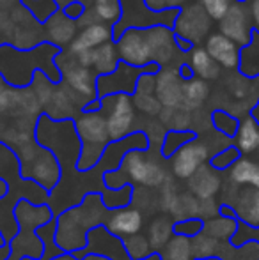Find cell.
<instances>
[{"mask_svg":"<svg viewBox=\"0 0 259 260\" xmlns=\"http://www.w3.org/2000/svg\"><path fill=\"white\" fill-rule=\"evenodd\" d=\"M7 195H9V182L0 175V200H4Z\"/></svg>","mask_w":259,"mask_h":260,"instance_id":"49","label":"cell"},{"mask_svg":"<svg viewBox=\"0 0 259 260\" xmlns=\"http://www.w3.org/2000/svg\"><path fill=\"white\" fill-rule=\"evenodd\" d=\"M211 156H213V152L210 149V144L200 140V137H197L195 140H192L190 144L181 147L176 154L170 157L169 170L174 179L187 182L203 165H206L210 161Z\"/></svg>","mask_w":259,"mask_h":260,"instance_id":"11","label":"cell"},{"mask_svg":"<svg viewBox=\"0 0 259 260\" xmlns=\"http://www.w3.org/2000/svg\"><path fill=\"white\" fill-rule=\"evenodd\" d=\"M103 226L119 239H126V237L142 234L144 214L133 206L116 209V211L108 212L107 221H105Z\"/></svg>","mask_w":259,"mask_h":260,"instance_id":"14","label":"cell"},{"mask_svg":"<svg viewBox=\"0 0 259 260\" xmlns=\"http://www.w3.org/2000/svg\"><path fill=\"white\" fill-rule=\"evenodd\" d=\"M180 80H181L180 75L176 76L170 71L162 76L156 75L155 92L160 105H165L167 108H178V106H181V101H183V85L180 83Z\"/></svg>","mask_w":259,"mask_h":260,"instance_id":"21","label":"cell"},{"mask_svg":"<svg viewBox=\"0 0 259 260\" xmlns=\"http://www.w3.org/2000/svg\"><path fill=\"white\" fill-rule=\"evenodd\" d=\"M220 174L222 172H217L213 167H210V163L203 165L187 181L188 191L199 200L217 199L222 191V186H224V179Z\"/></svg>","mask_w":259,"mask_h":260,"instance_id":"16","label":"cell"},{"mask_svg":"<svg viewBox=\"0 0 259 260\" xmlns=\"http://www.w3.org/2000/svg\"><path fill=\"white\" fill-rule=\"evenodd\" d=\"M178 75H180V78L183 80V82H190V80L195 78L194 71H192V68H190V64H188V62L180 64V68H178Z\"/></svg>","mask_w":259,"mask_h":260,"instance_id":"46","label":"cell"},{"mask_svg":"<svg viewBox=\"0 0 259 260\" xmlns=\"http://www.w3.org/2000/svg\"><path fill=\"white\" fill-rule=\"evenodd\" d=\"M144 260H162V258H160L158 253H153L151 257H148V258H144Z\"/></svg>","mask_w":259,"mask_h":260,"instance_id":"53","label":"cell"},{"mask_svg":"<svg viewBox=\"0 0 259 260\" xmlns=\"http://www.w3.org/2000/svg\"><path fill=\"white\" fill-rule=\"evenodd\" d=\"M174 30L167 27H153L148 30L130 28L119 38L116 48L119 60L135 68H144L148 64H160L169 60V48L174 45Z\"/></svg>","mask_w":259,"mask_h":260,"instance_id":"4","label":"cell"},{"mask_svg":"<svg viewBox=\"0 0 259 260\" xmlns=\"http://www.w3.org/2000/svg\"><path fill=\"white\" fill-rule=\"evenodd\" d=\"M192 57H190V68L194 71V75L199 80L206 82V80H215L220 73V66L210 57V53L204 48H194L192 50Z\"/></svg>","mask_w":259,"mask_h":260,"instance_id":"26","label":"cell"},{"mask_svg":"<svg viewBox=\"0 0 259 260\" xmlns=\"http://www.w3.org/2000/svg\"><path fill=\"white\" fill-rule=\"evenodd\" d=\"M231 7V0H203V9L210 16V20L222 21Z\"/></svg>","mask_w":259,"mask_h":260,"instance_id":"42","label":"cell"},{"mask_svg":"<svg viewBox=\"0 0 259 260\" xmlns=\"http://www.w3.org/2000/svg\"><path fill=\"white\" fill-rule=\"evenodd\" d=\"M103 108L101 112L105 113L107 119L108 135L112 142H119L123 138L130 137L133 133L135 124V105L133 100L126 94H114L105 100H101Z\"/></svg>","mask_w":259,"mask_h":260,"instance_id":"10","label":"cell"},{"mask_svg":"<svg viewBox=\"0 0 259 260\" xmlns=\"http://www.w3.org/2000/svg\"><path fill=\"white\" fill-rule=\"evenodd\" d=\"M220 200L218 199H208V200H199V214L197 218L206 221V219H211L215 216L220 214Z\"/></svg>","mask_w":259,"mask_h":260,"instance_id":"43","label":"cell"},{"mask_svg":"<svg viewBox=\"0 0 259 260\" xmlns=\"http://www.w3.org/2000/svg\"><path fill=\"white\" fill-rule=\"evenodd\" d=\"M133 186L126 184L123 188L118 189H108L105 188L103 191L100 193L101 195V202L103 206L108 209V211H116V209H123L131 206V200H133Z\"/></svg>","mask_w":259,"mask_h":260,"instance_id":"31","label":"cell"},{"mask_svg":"<svg viewBox=\"0 0 259 260\" xmlns=\"http://www.w3.org/2000/svg\"><path fill=\"white\" fill-rule=\"evenodd\" d=\"M174 46H176V50H178L180 53H190L192 50L195 48L194 43L188 41V39L180 38V36H174Z\"/></svg>","mask_w":259,"mask_h":260,"instance_id":"45","label":"cell"},{"mask_svg":"<svg viewBox=\"0 0 259 260\" xmlns=\"http://www.w3.org/2000/svg\"><path fill=\"white\" fill-rule=\"evenodd\" d=\"M73 255L76 257V260H82L89 255H96V257H103L107 260H130L123 239L110 234L103 225L91 230L87 234V246Z\"/></svg>","mask_w":259,"mask_h":260,"instance_id":"12","label":"cell"},{"mask_svg":"<svg viewBox=\"0 0 259 260\" xmlns=\"http://www.w3.org/2000/svg\"><path fill=\"white\" fill-rule=\"evenodd\" d=\"M119 64V53L118 48L112 41L105 43V45L94 48V64L93 68H96L98 76L100 75H108L114 73L116 68Z\"/></svg>","mask_w":259,"mask_h":260,"instance_id":"28","label":"cell"},{"mask_svg":"<svg viewBox=\"0 0 259 260\" xmlns=\"http://www.w3.org/2000/svg\"><path fill=\"white\" fill-rule=\"evenodd\" d=\"M208 28H210V16L203 7L195 6L192 9H181L176 25H174V34L195 45L199 38L206 34Z\"/></svg>","mask_w":259,"mask_h":260,"instance_id":"15","label":"cell"},{"mask_svg":"<svg viewBox=\"0 0 259 260\" xmlns=\"http://www.w3.org/2000/svg\"><path fill=\"white\" fill-rule=\"evenodd\" d=\"M259 144V124L250 113L245 117H240V126L233 138V145L240 151L242 156H250L257 152Z\"/></svg>","mask_w":259,"mask_h":260,"instance_id":"20","label":"cell"},{"mask_svg":"<svg viewBox=\"0 0 259 260\" xmlns=\"http://www.w3.org/2000/svg\"><path fill=\"white\" fill-rule=\"evenodd\" d=\"M14 219H16L18 232L7 243L9 251L4 260H41L45 246L38 236V229L55 219L53 211L48 204L36 206L31 200L21 199L14 206Z\"/></svg>","mask_w":259,"mask_h":260,"instance_id":"3","label":"cell"},{"mask_svg":"<svg viewBox=\"0 0 259 260\" xmlns=\"http://www.w3.org/2000/svg\"><path fill=\"white\" fill-rule=\"evenodd\" d=\"M197 214H199V199H197L195 195H192L188 189L187 191H181L170 218H172L174 221H180V219L197 218Z\"/></svg>","mask_w":259,"mask_h":260,"instance_id":"34","label":"cell"},{"mask_svg":"<svg viewBox=\"0 0 259 260\" xmlns=\"http://www.w3.org/2000/svg\"><path fill=\"white\" fill-rule=\"evenodd\" d=\"M96 16L107 25H116L121 18V2L119 0H96Z\"/></svg>","mask_w":259,"mask_h":260,"instance_id":"38","label":"cell"},{"mask_svg":"<svg viewBox=\"0 0 259 260\" xmlns=\"http://www.w3.org/2000/svg\"><path fill=\"white\" fill-rule=\"evenodd\" d=\"M204 230V221L199 218H188V219H180L174 221V234L187 239H194L195 236L203 234Z\"/></svg>","mask_w":259,"mask_h":260,"instance_id":"39","label":"cell"},{"mask_svg":"<svg viewBox=\"0 0 259 260\" xmlns=\"http://www.w3.org/2000/svg\"><path fill=\"white\" fill-rule=\"evenodd\" d=\"M257 154H259V144H257Z\"/></svg>","mask_w":259,"mask_h":260,"instance_id":"56","label":"cell"},{"mask_svg":"<svg viewBox=\"0 0 259 260\" xmlns=\"http://www.w3.org/2000/svg\"><path fill=\"white\" fill-rule=\"evenodd\" d=\"M199 135L194 129H167L162 142V147H160V154H162L163 159H170L181 147L190 144Z\"/></svg>","mask_w":259,"mask_h":260,"instance_id":"27","label":"cell"},{"mask_svg":"<svg viewBox=\"0 0 259 260\" xmlns=\"http://www.w3.org/2000/svg\"><path fill=\"white\" fill-rule=\"evenodd\" d=\"M151 90L153 89L146 90L144 94H142V92H135L133 94V105H135V108L142 110V112L148 113V115H158L162 105H160L158 98L153 96Z\"/></svg>","mask_w":259,"mask_h":260,"instance_id":"40","label":"cell"},{"mask_svg":"<svg viewBox=\"0 0 259 260\" xmlns=\"http://www.w3.org/2000/svg\"><path fill=\"white\" fill-rule=\"evenodd\" d=\"M250 18H252V27L259 34V0H250Z\"/></svg>","mask_w":259,"mask_h":260,"instance_id":"47","label":"cell"},{"mask_svg":"<svg viewBox=\"0 0 259 260\" xmlns=\"http://www.w3.org/2000/svg\"><path fill=\"white\" fill-rule=\"evenodd\" d=\"M18 159V172L23 181H31L43 188L46 193H52L63 179V168L59 161L50 151L36 142V137L20 135L16 145L11 147Z\"/></svg>","mask_w":259,"mask_h":260,"instance_id":"6","label":"cell"},{"mask_svg":"<svg viewBox=\"0 0 259 260\" xmlns=\"http://www.w3.org/2000/svg\"><path fill=\"white\" fill-rule=\"evenodd\" d=\"M254 82H256V83H257V85H259V76H257V78H254Z\"/></svg>","mask_w":259,"mask_h":260,"instance_id":"55","label":"cell"},{"mask_svg":"<svg viewBox=\"0 0 259 260\" xmlns=\"http://www.w3.org/2000/svg\"><path fill=\"white\" fill-rule=\"evenodd\" d=\"M123 243H125V250L128 253L130 260H144L155 253L146 234H137V236L126 237V239H123Z\"/></svg>","mask_w":259,"mask_h":260,"instance_id":"35","label":"cell"},{"mask_svg":"<svg viewBox=\"0 0 259 260\" xmlns=\"http://www.w3.org/2000/svg\"><path fill=\"white\" fill-rule=\"evenodd\" d=\"M20 4L27 11H31V14L38 20V23H48L59 13L57 0H20Z\"/></svg>","mask_w":259,"mask_h":260,"instance_id":"32","label":"cell"},{"mask_svg":"<svg viewBox=\"0 0 259 260\" xmlns=\"http://www.w3.org/2000/svg\"><path fill=\"white\" fill-rule=\"evenodd\" d=\"M250 115L256 119V122L259 124V100L256 101V105L252 106V110H250Z\"/></svg>","mask_w":259,"mask_h":260,"instance_id":"51","label":"cell"},{"mask_svg":"<svg viewBox=\"0 0 259 260\" xmlns=\"http://www.w3.org/2000/svg\"><path fill=\"white\" fill-rule=\"evenodd\" d=\"M75 129L82 144L76 172H89L100 163L101 156L112 142L105 113H80L75 119Z\"/></svg>","mask_w":259,"mask_h":260,"instance_id":"8","label":"cell"},{"mask_svg":"<svg viewBox=\"0 0 259 260\" xmlns=\"http://www.w3.org/2000/svg\"><path fill=\"white\" fill-rule=\"evenodd\" d=\"M224 174H227L225 175V181L238 186V188L250 186V188L259 189V161L252 159V157L242 156Z\"/></svg>","mask_w":259,"mask_h":260,"instance_id":"18","label":"cell"},{"mask_svg":"<svg viewBox=\"0 0 259 260\" xmlns=\"http://www.w3.org/2000/svg\"><path fill=\"white\" fill-rule=\"evenodd\" d=\"M50 260H76V257L73 253H64V251H61L59 255H55V257H52Z\"/></svg>","mask_w":259,"mask_h":260,"instance_id":"50","label":"cell"},{"mask_svg":"<svg viewBox=\"0 0 259 260\" xmlns=\"http://www.w3.org/2000/svg\"><path fill=\"white\" fill-rule=\"evenodd\" d=\"M236 4H245V2H250V0H235Z\"/></svg>","mask_w":259,"mask_h":260,"instance_id":"54","label":"cell"},{"mask_svg":"<svg viewBox=\"0 0 259 260\" xmlns=\"http://www.w3.org/2000/svg\"><path fill=\"white\" fill-rule=\"evenodd\" d=\"M252 18L250 11L243 7V4H235L229 7L227 14L220 21V34L235 41L240 48H245L252 41Z\"/></svg>","mask_w":259,"mask_h":260,"instance_id":"13","label":"cell"},{"mask_svg":"<svg viewBox=\"0 0 259 260\" xmlns=\"http://www.w3.org/2000/svg\"><path fill=\"white\" fill-rule=\"evenodd\" d=\"M61 13H63L68 20L76 21V20H80L83 14H85V6H83L82 2H78V0H73V2L66 4Z\"/></svg>","mask_w":259,"mask_h":260,"instance_id":"44","label":"cell"},{"mask_svg":"<svg viewBox=\"0 0 259 260\" xmlns=\"http://www.w3.org/2000/svg\"><path fill=\"white\" fill-rule=\"evenodd\" d=\"M34 137L41 147L50 151L66 174H76V163L80 159L82 144L75 129V119L55 120L48 113H41L36 122Z\"/></svg>","mask_w":259,"mask_h":260,"instance_id":"5","label":"cell"},{"mask_svg":"<svg viewBox=\"0 0 259 260\" xmlns=\"http://www.w3.org/2000/svg\"><path fill=\"white\" fill-rule=\"evenodd\" d=\"M217 260H259V241L250 239L242 246H235L231 241L218 243Z\"/></svg>","mask_w":259,"mask_h":260,"instance_id":"24","label":"cell"},{"mask_svg":"<svg viewBox=\"0 0 259 260\" xmlns=\"http://www.w3.org/2000/svg\"><path fill=\"white\" fill-rule=\"evenodd\" d=\"M240 221L235 216H215L211 219L204 221V230L203 232L206 236L213 237L218 243H225V241H231L235 237V234L238 232Z\"/></svg>","mask_w":259,"mask_h":260,"instance_id":"23","label":"cell"},{"mask_svg":"<svg viewBox=\"0 0 259 260\" xmlns=\"http://www.w3.org/2000/svg\"><path fill=\"white\" fill-rule=\"evenodd\" d=\"M206 98H208V85L203 80L194 78L183 85V101H181V105L187 110L199 108Z\"/></svg>","mask_w":259,"mask_h":260,"instance_id":"33","label":"cell"},{"mask_svg":"<svg viewBox=\"0 0 259 260\" xmlns=\"http://www.w3.org/2000/svg\"><path fill=\"white\" fill-rule=\"evenodd\" d=\"M75 21L68 20V18H63V21H59V25H57V28H52L50 30V39H52V45L59 46V39L61 43H68L69 39L75 36Z\"/></svg>","mask_w":259,"mask_h":260,"instance_id":"41","label":"cell"},{"mask_svg":"<svg viewBox=\"0 0 259 260\" xmlns=\"http://www.w3.org/2000/svg\"><path fill=\"white\" fill-rule=\"evenodd\" d=\"M108 41H112V25L93 23L91 27L83 28V30L80 32V36L73 41V45L69 46V50H71V53L78 55L80 52L94 50Z\"/></svg>","mask_w":259,"mask_h":260,"instance_id":"19","label":"cell"},{"mask_svg":"<svg viewBox=\"0 0 259 260\" xmlns=\"http://www.w3.org/2000/svg\"><path fill=\"white\" fill-rule=\"evenodd\" d=\"M96 80H98V75H94L89 68H82V66L71 69L68 75V82H69V85L73 87V90H76V92L82 94V96H87L89 101L98 100Z\"/></svg>","mask_w":259,"mask_h":260,"instance_id":"25","label":"cell"},{"mask_svg":"<svg viewBox=\"0 0 259 260\" xmlns=\"http://www.w3.org/2000/svg\"><path fill=\"white\" fill-rule=\"evenodd\" d=\"M206 50L210 57L217 62L218 66L227 69H238L240 68V55L242 48L231 41L229 38L222 34H211L206 39Z\"/></svg>","mask_w":259,"mask_h":260,"instance_id":"17","label":"cell"},{"mask_svg":"<svg viewBox=\"0 0 259 260\" xmlns=\"http://www.w3.org/2000/svg\"><path fill=\"white\" fill-rule=\"evenodd\" d=\"M162 73V66L160 64H148L144 68H135L126 62L119 60L118 68L114 73H108V75H100L96 80V94L98 100H105L108 96H114V94H126V96H133L135 90H137L138 78L144 75H160Z\"/></svg>","mask_w":259,"mask_h":260,"instance_id":"9","label":"cell"},{"mask_svg":"<svg viewBox=\"0 0 259 260\" xmlns=\"http://www.w3.org/2000/svg\"><path fill=\"white\" fill-rule=\"evenodd\" d=\"M190 244H192V253H194L195 260H210V258L217 257L218 241L206 236L204 232L195 236L194 239H190Z\"/></svg>","mask_w":259,"mask_h":260,"instance_id":"36","label":"cell"},{"mask_svg":"<svg viewBox=\"0 0 259 260\" xmlns=\"http://www.w3.org/2000/svg\"><path fill=\"white\" fill-rule=\"evenodd\" d=\"M172 174L167 168L160 152L151 154V151H130L123 157L121 167L116 172H108L103 177V184L108 189H118L126 184L133 188L160 189Z\"/></svg>","mask_w":259,"mask_h":260,"instance_id":"2","label":"cell"},{"mask_svg":"<svg viewBox=\"0 0 259 260\" xmlns=\"http://www.w3.org/2000/svg\"><path fill=\"white\" fill-rule=\"evenodd\" d=\"M7 246V241L4 239V234H2V230H0V248H6Z\"/></svg>","mask_w":259,"mask_h":260,"instance_id":"52","label":"cell"},{"mask_svg":"<svg viewBox=\"0 0 259 260\" xmlns=\"http://www.w3.org/2000/svg\"><path fill=\"white\" fill-rule=\"evenodd\" d=\"M158 255L162 260H195L194 253H192L190 239L176 236V234H174L172 239L162 248V251H160Z\"/></svg>","mask_w":259,"mask_h":260,"instance_id":"29","label":"cell"},{"mask_svg":"<svg viewBox=\"0 0 259 260\" xmlns=\"http://www.w3.org/2000/svg\"><path fill=\"white\" fill-rule=\"evenodd\" d=\"M108 209L101 202L100 193H87L75 207L55 216V244L64 253H76L87 246V234L105 225Z\"/></svg>","mask_w":259,"mask_h":260,"instance_id":"1","label":"cell"},{"mask_svg":"<svg viewBox=\"0 0 259 260\" xmlns=\"http://www.w3.org/2000/svg\"><path fill=\"white\" fill-rule=\"evenodd\" d=\"M240 157H242L240 151L231 144L225 149H222V151H218L217 154L211 156L208 163H210V167H213L217 172H222V174H224V172H227L229 168H231L233 165L240 159Z\"/></svg>","mask_w":259,"mask_h":260,"instance_id":"37","label":"cell"},{"mask_svg":"<svg viewBox=\"0 0 259 260\" xmlns=\"http://www.w3.org/2000/svg\"><path fill=\"white\" fill-rule=\"evenodd\" d=\"M103 108V103L100 100H93V101H87L85 105L80 108V113H96V112H101Z\"/></svg>","mask_w":259,"mask_h":260,"instance_id":"48","label":"cell"},{"mask_svg":"<svg viewBox=\"0 0 259 260\" xmlns=\"http://www.w3.org/2000/svg\"><path fill=\"white\" fill-rule=\"evenodd\" d=\"M210 122H211V127L215 131L222 135L224 138H235L236 131H238V126H240V119L233 113H229L227 110H213L210 113Z\"/></svg>","mask_w":259,"mask_h":260,"instance_id":"30","label":"cell"},{"mask_svg":"<svg viewBox=\"0 0 259 260\" xmlns=\"http://www.w3.org/2000/svg\"><path fill=\"white\" fill-rule=\"evenodd\" d=\"M119 2H121V18L118 23L112 25V43L114 45L130 28L148 30L153 27H167L174 30V25L181 13V7L155 11L148 6L146 0H119Z\"/></svg>","mask_w":259,"mask_h":260,"instance_id":"7","label":"cell"},{"mask_svg":"<svg viewBox=\"0 0 259 260\" xmlns=\"http://www.w3.org/2000/svg\"><path fill=\"white\" fill-rule=\"evenodd\" d=\"M172 236H174V219L169 214H163V212L153 216V219L148 225V232H146V237H148L153 251L160 253L162 248L172 239Z\"/></svg>","mask_w":259,"mask_h":260,"instance_id":"22","label":"cell"}]
</instances>
